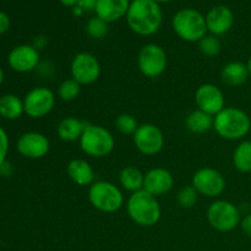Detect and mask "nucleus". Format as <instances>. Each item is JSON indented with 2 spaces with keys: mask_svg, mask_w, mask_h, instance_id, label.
Returning a JSON list of instances; mask_svg holds the SVG:
<instances>
[{
  "mask_svg": "<svg viewBox=\"0 0 251 251\" xmlns=\"http://www.w3.org/2000/svg\"><path fill=\"white\" fill-rule=\"evenodd\" d=\"M199 49L202 55L207 58H215L222 50V44L217 37L211 34V36H205L199 42Z\"/></svg>",
  "mask_w": 251,
  "mask_h": 251,
  "instance_id": "nucleus-27",
  "label": "nucleus"
},
{
  "mask_svg": "<svg viewBox=\"0 0 251 251\" xmlns=\"http://www.w3.org/2000/svg\"><path fill=\"white\" fill-rule=\"evenodd\" d=\"M2 81H4V71H2V69L0 68V86H1Z\"/></svg>",
  "mask_w": 251,
  "mask_h": 251,
  "instance_id": "nucleus-37",
  "label": "nucleus"
},
{
  "mask_svg": "<svg viewBox=\"0 0 251 251\" xmlns=\"http://www.w3.org/2000/svg\"><path fill=\"white\" fill-rule=\"evenodd\" d=\"M60 2L64 5V6L75 7L76 5H77L78 0H60Z\"/></svg>",
  "mask_w": 251,
  "mask_h": 251,
  "instance_id": "nucleus-35",
  "label": "nucleus"
},
{
  "mask_svg": "<svg viewBox=\"0 0 251 251\" xmlns=\"http://www.w3.org/2000/svg\"><path fill=\"white\" fill-rule=\"evenodd\" d=\"M144 180L145 174L134 166L125 167L119 174L120 185L123 186V189L130 191L131 194L144 189Z\"/></svg>",
  "mask_w": 251,
  "mask_h": 251,
  "instance_id": "nucleus-23",
  "label": "nucleus"
},
{
  "mask_svg": "<svg viewBox=\"0 0 251 251\" xmlns=\"http://www.w3.org/2000/svg\"><path fill=\"white\" fill-rule=\"evenodd\" d=\"M81 92V85L74 78H66L58 88V96L64 102H71L78 97Z\"/></svg>",
  "mask_w": 251,
  "mask_h": 251,
  "instance_id": "nucleus-26",
  "label": "nucleus"
},
{
  "mask_svg": "<svg viewBox=\"0 0 251 251\" xmlns=\"http://www.w3.org/2000/svg\"><path fill=\"white\" fill-rule=\"evenodd\" d=\"M55 105V95L48 87H34L24 100L25 113L33 119H39L53 110Z\"/></svg>",
  "mask_w": 251,
  "mask_h": 251,
  "instance_id": "nucleus-11",
  "label": "nucleus"
},
{
  "mask_svg": "<svg viewBox=\"0 0 251 251\" xmlns=\"http://www.w3.org/2000/svg\"><path fill=\"white\" fill-rule=\"evenodd\" d=\"M134 137V144L137 151L145 156H154L159 153L164 146V135L162 130L154 124L139 125Z\"/></svg>",
  "mask_w": 251,
  "mask_h": 251,
  "instance_id": "nucleus-12",
  "label": "nucleus"
},
{
  "mask_svg": "<svg viewBox=\"0 0 251 251\" xmlns=\"http://www.w3.org/2000/svg\"><path fill=\"white\" fill-rule=\"evenodd\" d=\"M213 129L222 139L237 141L249 134L251 119L244 110L239 108L225 107L215 115Z\"/></svg>",
  "mask_w": 251,
  "mask_h": 251,
  "instance_id": "nucleus-3",
  "label": "nucleus"
},
{
  "mask_svg": "<svg viewBox=\"0 0 251 251\" xmlns=\"http://www.w3.org/2000/svg\"><path fill=\"white\" fill-rule=\"evenodd\" d=\"M25 113L24 100L15 95H5L0 97V117L7 120L19 119Z\"/></svg>",
  "mask_w": 251,
  "mask_h": 251,
  "instance_id": "nucleus-24",
  "label": "nucleus"
},
{
  "mask_svg": "<svg viewBox=\"0 0 251 251\" xmlns=\"http://www.w3.org/2000/svg\"><path fill=\"white\" fill-rule=\"evenodd\" d=\"M207 221L213 229L221 233L232 232L240 226V211L233 202L227 200H216L207 210Z\"/></svg>",
  "mask_w": 251,
  "mask_h": 251,
  "instance_id": "nucleus-7",
  "label": "nucleus"
},
{
  "mask_svg": "<svg viewBox=\"0 0 251 251\" xmlns=\"http://www.w3.org/2000/svg\"><path fill=\"white\" fill-rule=\"evenodd\" d=\"M205 19L207 31L216 37L227 33L234 24V15H233L232 10L225 5H220V6L211 9Z\"/></svg>",
  "mask_w": 251,
  "mask_h": 251,
  "instance_id": "nucleus-17",
  "label": "nucleus"
},
{
  "mask_svg": "<svg viewBox=\"0 0 251 251\" xmlns=\"http://www.w3.org/2000/svg\"><path fill=\"white\" fill-rule=\"evenodd\" d=\"M221 77L223 82L227 83L228 86L238 87V86L244 85L250 76L247 64L242 61H229L223 66L221 71Z\"/></svg>",
  "mask_w": 251,
  "mask_h": 251,
  "instance_id": "nucleus-21",
  "label": "nucleus"
},
{
  "mask_svg": "<svg viewBox=\"0 0 251 251\" xmlns=\"http://www.w3.org/2000/svg\"><path fill=\"white\" fill-rule=\"evenodd\" d=\"M88 200L96 210L104 213H114L122 208L124 195L115 184L100 180L90 186Z\"/></svg>",
  "mask_w": 251,
  "mask_h": 251,
  "instance_id": "nucleus-6",
  "label": "nucleus"
},
{
  "mask_svg": "<svg viewBox=\"0 0 251 251\" xmlns=\"http://www.w3.org/2000/svg\"><path fill=\"white\" fill-rule=\"evenodd\" d=\"M168 58L167 53L161 46L154 43L146 44L140 50L137 56V66L142 75L154 78L161 76L166 71Z\"/></svg>",
  "mask_w": 251,
  "mask_h": 251,
  "instance_id": "nucleus-8",
  "label": "nucleus"
},
{
  "mask_svg": "<svg viewBox=\"0 0 251 251\" xmlns=\"http://www.w3.org/2000/svg\"><path fill=\"white\" fill-rule=\"evenodd\" d=\"M233 164L242 173L251 172V141H242L233 152Z\"/></svg>",
  "mask_w": 251,
  "mask_h": 251,
  "instance_id": "nucleus-25",
  "label": "nucleus"
},
{
  "mask_svg": "<svg viewBox=\"0 0 251 251\" xmlns=\"http://www.w3.org/2000/svg\"><path fill=\"white\" fill-rule=\"evenodd\" d=\"M174 186V176L168 169L157 167L152 168L145 174L144 180V190L152 194L153 196L166 195L173 189Z\"/></svg>",
  "mask_w": 251,
  "mask_h": 251,
  "instance_id": "nucleus-16",
  "label": "nucleus"
},
{
  "mask_svg": "<svg viewBox=\"0 0 251 251\" xmlns=\"http://www.w3.org/2000/svg\"><path fill=\"white\" fill-rule=\"evenodd\" d=\"M198 191L193 188V185L184 186L183 189L179 190L178 195H176V201L180 207L191 208L198 202Z\"/></svg>",
  "mask_w": 251,
  "mask_h": 251,
  "instance_id": "nucleus-30",
  "label": "nucleus"
},
{
  "mask_svg": "<svg viewBox=\"0 0 251 251\" xmlns=\"http://www.w3.org/2000/svg\"><path fill=\"white\" fill-rule=\"evenodd\" d=\"M130 29L140 36H152L162 25V10L153 0H132L126 12Z\"/></svg>",
  "mask_w": 251,
  "mask_h": 251,
  "instance_id": "nucleus-1",
  "label": "nucleus"
},
{
  "mask_svg": "<svg viewBox=\"0 0 251 251\" xmlns=\"http://www.w3.org/2000/svg\"><path fill=\"white\" fill-rule=\"evenodd\" d=\"M115 127L118 129V131L123 135H134L135 131L139 127L137 124V120L132 117L131 114H120L119 117H117L114 122Z\"/></svg>",
  "mask_w": 251,
  "mask_h": 251,
  "instance_id": "nucleus-28",
  "label": "nucleus"
},
{
  "mask_svg": "<svg viewBox=\"0 0 251 251\" xmlns=\"http://www.w3.org/2000/svg\"><path fill=\"white\" fill-rule=\"evenodd\" d=\"M195 103L198 109L215 117L225 108L226 98L220 87L213 83H203L196 90Z\"/></svg>",
  "mask_w": 251,
  "mask_h": 251,
  "instance_id": "nucleus-13",
  "label": "nucleus"
},
{
  "mask_svg": "<svg viewBox=\"0 0 251 251\" xmlns=\"http://www.w3.org/2000/svg\"><path fill=\"white\" fill-rule=\"evenodd\" d=\"M10 27V19L5 12L0 11V34L6 32Z\"/></svg>",
  "mask_w": 251,
  "mask_h": 251,
  "instance_id": "nucleus-34",
  "label": "nucleus"
},
{
  "mask_svg": "<svg viewBox=\"0 0 251 251\" xmlns=\"http://www.w3.org/2000/svg\"><path fill=\"white\" fill-rule=\"evenodd\" d=\"M247 66H248V70H249V76L251 77V56L249 58V60H248Z\"/></svg>",
  "mask_w": 251,
  "mask_h": 251,
  "instance_id": "nucleus-36",
  "label": "nucleus"
},
{
  "mask_svg": "<svg viewBox=\"0 0 251 251\" xmlns=\"http://www.w3.org/2000/svg\"><path fill=\"white\" fill-rule=\"evenodd\" d=\"M16 149L26 158H43L50 150V141L44 134L36 131L25 132L17 140Z\"/></svg>",
  "mask_w": 251,
  "mask_h": 251,
  "instance_id": "nucleus-14",
  "label": "nucleus"
},
{
  "mask_svg": "<svg viewBox=\"0 0 251 251\" xmlns=\"http://www.w3.org/2000/svg\"><path fill=\"white\" fill-rule=\"evenodd\" d=\"M174 32L185 42H200L207 33L206 19L195 9H181L172 21Z\"/></svg>",
  "mask_w": 251,
  "mask_h": 251,
  "instance_id": "nucleus-4",
  "label": "nucleus"
},
{
  "mask_svg": "<svg viewBox=\"0 0 251 251\" xmlns=\"http://www.w3.org/2000/svg\"><path fill=\"white\" fill-rule=\"evenodd\" d=\"M153 1H156V2H169V1H172V0H153Z\"/></svg>",
  "mask_w": 251,
  "mask_h": 251,
  "instance_id": "nucleus-38",
  "label": "nucleus"
},
{
  "mask_svg": "<svg viewBox=\"0 0 251 251\" xmlns=\"http://www.w3.org/2000/svg\"><path fill=\"white\" fill-rule=\"evenodd\" d=\"M215 117L202 112L200 109L193 110L185 119V126L193 134H205L213 129Z\"/></svg>",
  "mask_w": 251,
  "mask_h": 251,
  "instance_id": "nucleus-22",
  "label": "nucleus"
},
{
  "mask_svg": "<svg viewBox=\"0 0 251 251\" xmlns=\"http://www.w3.org/2000/svg\"><path fill=\"white\" fill-rule=\"evenodd\" d=\"M71 78L82 85H92L100 78V64L96 55L88 51H81L74 56L70 66Z\"/></svg>",
  "mask_w": 251,
  "mask_h": 251,
  "instance_id": "nucleus-10",
  "label": "nucleus"
},
{
  "mask_svg": "<svg viewBox=\"0 0 251 251\" xmlns=\"http://www.w3.org/2000/svg\"><path fill=\"white\" fill-rule=\"evenodd\" d=\"M96 4H97V0H78L76 6L82 9L83 11H91V10H95Z\"/></svg>",
  "mask_w": 251,
  "mask_h": 251,
  "instance_id": "nucleus-33",
  "label": "nucleus"
},
{
  "mask_svg": "<svg viewBox=\"0 0 251 251\" xmlns=\"http://www.w3.org/2000/svg\"><path fill=\"white\" fill-rule=\"evenodd\" d=\"M7 151H9V137L6 131L0 126V167L4 166Z\"/></svg>",
  "mask_w": 251,
  "mask_h": 251,
  "instance_id": "nucleus-31",
  "label": "nucleus"
},
{
  "mask_svg": "<svg viewBox=\"0 0 251 251\" xmlns=\"http://www.w3.org/2000/svg\"><path fill=\"white\" fill-rule=\"evenodd\" d=\"M87 125V123L75 117H66L59 123L56 132L59 139L65 142L80 141Z\"/></svg>",
  "mask_w": 251,
  "mask_h": 251,
  "instance_id": "nucleus-20",
  "label": "nucleus"
},
{
  "mask_svg": "<svg viewBox=\"0 0 251 251\" xmlns=\"http://www.w3.org/2000/svg\"><path fill=\"white\" fill-rule=\"evenodd\" d=\"M129 6V0H97L95 11L97 17L109 24L126 16Z\"/></svg>",
  "mask_w": 251,
  "mask_h": 251,
  "instance_id": "nucleus-18",
  "label": "nucleus"
},
{
  "mask_svg": "<svg viewBox=\"0 0 251 251\" xmlns=\"http://www.w3.org/2000/svg\"><path fill=\"white\" fill-rule=\"evenodd\" d=\"M191 185L200 195L206 198H217L226 189V179L217 169L205 167L195 172L191 179Z\"/></svg>",
  "mask_w": 251,
  "mask_h": 251,
  "instance_id": "nucleus-9",
  "label": "nucleus"
},
{
  "mask_svg": "<svg viewBox=\"0 0 251 251\" xmlns=\"http://www.w3.org/2000/svg\"><path fill=\"white\" fill-rule=\"evenodd\" d=\"M39 51L36 47L29 44L17 46L10 51L7 63L10 68L17 73H29L39 64Z\"/></svg>",
  "mask_w": 251,
  "mask_h": 251,
  "instance_id": "nucleus-15",
  "label": "nucleus"
},
{
  "mask_svg": "<svg viewBox=\"0 0 251 251\" xmlns=\"http://www.w3.org/2000/svg\"><path fill=\"white\" fill-rule=\"evenodd\" d=\"M129 217L140 227H153L161 220V206L156 196L146 190L135 191L126 202Z\"/></svg>",
  "mask_w": 251,
  "mask_h": 251,
  "instance_id": "nucleus-2",
  "label": "nucleus"
},
{
  "mask_svg": "<svg viewBox=\"0 0 251 251\" xmlns=\"http://www.w3.org/2000/svg\"><path fill=\"white\" fill-rule=\"evenodd\" d=\"M86 32L95 39H102L108 33V22L103 21L100 17H92L86 25Z\"/></svg>",
  "mask_w": 251,
  "mask_h": 251,
  "instance_id": "nucleus-29",
  "label": "nucleus"
},
{
  "mask_svg": "<svg viewBox=\"0 0 251 251\" xmlns=\"http://www.w3.org/2000/svg\"><path fill=\"white\" fill-rule=\"evenodd\" d=\"M78 142L83 153L95 158L107 157L115 147L114 136L102 125L88 124Z\"/></svg>",
  "mask_w": 251,
  "mask_h": 251,
  "instance_id": "nucleus-5",
  "label": "nucleus"
},
{
  "mask_svg": "<svg viewBox=\"0 0 251 251\" xmlns=\"http://www.w3.org/2000/svg\"><path fill=\"white\" fill-rule=\"evenodd\" d=\"M66 173L76 185L91 186L95 183V171L92 166L82 158L71 159L66 166Z\"/></svg>",
  "mask_w": 251,
  "mask_h": 251,
  "instance_id": "nucleus-19",
  "label": "nucleus"
},
{
  "mask_svg": "<svg viewBox=\"0 0 251 251\" xmlns=\"http://www.w3.org/2000/svg\"><path fill=\"white\" fill-rule=\"evenodd\" d=\"M240 227H242L243 232H244L248 237L251 238V213L245 216L244 218H242Z\"/></svg>",
  "mask_w": 251,
  "mask_h": 251,
  "instance_id": "nucleus-32",
  "label": "nucleus"
}]
</instances>
